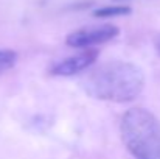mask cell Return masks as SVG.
I'll list each match as a JSON object with an SVG mask.
<instances>
[{
    "mask_svg": "<svg viewBox=\"0 0 160 159\" xmlns=\"http://www.w3.org/2000/svg\"><path fill=\"white\" fill-rule=\"evenodd\" d=\"M84 91L97 100L128 103L145 87L142 69L128 61H109L92 69L82 80Z\"/></svg>",
    "mask_w": 160,
    "mask_h": 159,
    "instance_id": "obj_1",
    "label": "cell"
},
{
    "mask_svg": "<svg viewBox=\"0 0 160 159\" xmlns=\"http://www.w3.org/2000/svg\"><path fill=\"white\" fill-rule=\"evenodd\" d=\"M121 139L135 159H160V122L143 108L128 109L121 117Z\"/></svg>",
    "mask_w": 160,
    "mask_h": 159,
    "instance_id": "obj_2",
    "label": "cell"
},
{
    "mask_svg": "<svg viewBox=\"0 0 160 159\" xmlns=\"http://www.w3.org/2000/svg\"><path fill=\"white\" fill-rule=\"evenodd\" d=\"M120 34L118 27L104 24V25H97V27H86L72 31L65 38V44L68 47L75 49H90L93 45L104 44L107 41L117 38Z\"/></svg>",
    "mask_w": 160,
    "mask_h": 159,
    "instance_id": "obj_3",
    "label": "cell"
},
{
    "mask_svg": "<svg viewBox=\"0 0 160 159\" xmlns=\"http://www.w3.org/2000/svg\"><path fill=\"white\" fill-rule=\"evenodd\" d=\"M97 56H98L97 50L89 49V50H84L82 53L64 58L62 61L56 62L52 67V73L58 75V77H70V75L79 73L82 70H87L95 62Z\"/></svg>",
    "mask_w": 160,
    "mask_h": 159,
    "instance_id": "obj_4",
    "label": "cell"
},
{
    "mask_svg": "<svg viewBox=\"0 0 160 159\" xmlns=\"http://www.w3.org/2000/svg\"><path fill=\"white\" fill-rule=\"evenodd\" d=\"M131 13L129 6H123V5H115V6H103L93 11L95 17H115V16H126Z\"/></svg>",
    "mask_w": 160,
    "mask_h": 159,
    "instance_id": "obj_5",
    "label": "cell"
},
{
    "mask_svg": "<svg viewBox=\"0 0 160 159\" xmlns=\"http://www.w3.org/2000/svg\"><path fill=\"white\" fill-rule=\"evenodd\" d=\"M17 55L11 50H2L0 49V73L9 70L14 64H16Z\"/></svg>",
    "mask_w": 160,
    "mask_h": 159,
    "instance_id": "obj_6",
    "label": "cell"
},
{
    "mask_svg": "<svg viewBox=\"0 0 160 159\" xmlns=\"http://www.w3.org/2000/svg\"><path fill=\"white\" fill-rule=\"evenodd\" d=\"M156 50L159 52V55H160V36L156 39Z\"/></svg>",
    "mask_w": 160,
    "mask_h": 159,
    "instance_id": "obj_7",
    "label": "cell"
}]
</instances>
